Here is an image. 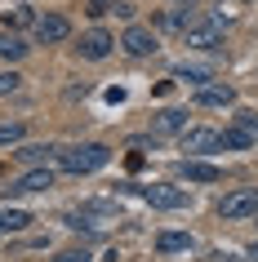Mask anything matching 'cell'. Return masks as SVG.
Listing matches in <instances>:
<instances>
[{
	"mask_svg": "<svg viewBox=\"0 0 258 262\" xmlns=\"http://www.w3.org/2000/svg\"><path fill=\"white\" fill-rule=\"evenodd\" d=\"M107 160H111V151L103 142H76L67 151H58V165L67 169V173H94V169H103Z\"/></svg>",
	"mask_w": 258,
	"mask_h": 262,
	"instance_id": "obj_1",
	"label": "cell"
},
{
	"mask_svg": "<svg viewBox=\"0 0 258 262\" xmlns=\"http://www.w3.org/2000/svg\"><path fill=\"white\" fill-rule=\"evenodd\" d=\"M218 218L241 222V218H258V187H236L218 200Z\"/></svg>",
	"mask_w": 258,
	"mask_h": 262,
	"instance_id": "obj_2",
	"label": "cell"
},
{
	"mask_svg": "<svg viewBox=\"0 0 258 262\" xmlns=\"http://www.w3.org/2000/svg\"><path fill=\"white\" fill-rule=\"evenodd\" d=\"M143 200H147L151 209H187L191 195L183 191V187H169V182H151V187H143Z\"/></svg>",
	"mask_w": 258,
	"mask_h": 262,
	"instance_id": "obj_3",
	"label": "cell"
},
{
	"mask_svg": "<svg viewBox=\"0 0 258 262\" xmlns=\"http://www.w3.org/2000/svg\"><path fill=\"white\" fill-rule=\"evenodd\" d=\"M183 151L187 156H214V151H223V134L218 129H183Z\"/></svg>",
	"mask_w": 258,
	"mask_h": 262,
	"instance_id": "obj_4",
	"label": "cell"
},
{
	"mask_svg": "<svg viewBox=\"0 0 258 262\" xmlns=\"http://www.w3.org/2000/svg\"><path fill=\"white\" fill-rule=\"evenodd\" d=\"M116 49V36L111 31H103V27H94V31H85L81 36V45H76V54L81 58H89V62H103V58Z\"/></svg>",
	"mask_w": 258,
	"mask_h": 262,
	"instance_id": "obj_5",
	"label": "cell"
},
{
	"mask_svg": "<svg viewBox=\"0 0 258 262\" xmlns=\"http://www.w3.org/2000/svg\"><path fill=\"white\" fill-rule=\"evenodd\" d=\"M121 49H125L129 58H151V54H156V31L129 23V27H125V36H121Z\"/></svg>",
	"mask_w": 258,
	"mask_h": 262,
	"instance_id": "obj_6",
	"label": "cell"
},
{
	"mask_svg": "<svg viewBox=\"0 0 258 262\" xmlns=\"http://www.w3.org/2000/svg\"><path fill=\"white\" fill-rule=\"evenodd\" d=\"M183 36H187V49H218V45H223V23H218V18H209V23H191Z\"/></svg>",
	"mask_w": 258,
	"mask_h": 262,
	"instance_id": "obj_7",
	"label": "cell"
},
{
	"mask_svg": "<svg viewBox=\"0 0 258 262\" xmlns=\"http://www.w3.org/2000/svg\"><path fill=\"white\" fill-rule=\"evenodd\" d=\"M71 36V23L63 14H45V18H36V40L41 45H63Z\"/></svg>",
	"mask_w": 258,
	"mask_h": 262,
	"instance_id": "obj_8",
	"label": "cell"
},
{
	"mask_svg": "<svg viewBox=\"0 0 258 262\" xmlns=\"http://www.w3.org/2000/svg\"><path fill=\"white\" fill-rule=\"evenodd\" d=\"M231 102H236V89H231V84H201V89H196V107H231Z\"/></svg>",
	"mask_w": 258,
	"mask_h": 262,
	"instance_id": "obj_9",
	"label": "cell"
},
{
	"mask_svg": "<svg viewBox=\"0 0 258 262\" xmlns=\"http://www.w3.org/2000/svg\"><path fill=\"white\" fill-rule=\"evenodd\" d=\"M49 187H54V169H45V165H36V169H27V173H23V178L14 182V187H9V191H49Z\"/></svg>",
	"mask_w": 258,
	"mask_h": 262,
	"instance_id": "obj_10",
	"label": "cell"
},
{
	"mask_svg": "<svg viewBox=\"0 0 258 262\" xmlns=\"http://www.w3.org/2000/svg\"><path fill=\"white\" fill-rule=\"evenodd\" d=\"M183 178H187V182H218L223 173H218L214 165H205V160H196V156H187V160H183Z\"/></svg>",
	"mask_w": 258,
	"mask_h": 262,
	"instance_id": "obj_11",
	"label": "cell"
},
{
	"mask_svg": "<svg viewBox=\"0 0 258 262\" xmlns=\"http://www.w3.org/2000/svg\"><path fill=\"white\" fill-rule=\"evenodd\" d=\"M249 147H258V138H254V134H245L241 124L223 129V151H249Z\"/></svg>",
	"mask_w": 258,
	"mask_h": 262,
	"instance_id": "obj_12",
	"label": "cell"
},
{
	"mask_svg": "<svg viewBox=\"0 0 258 262\" xmlns=\"http://www.w3.org/2000/svg\"><path fill=\"white\" fill-rule=\"evenodd\" d=\"M31 45L18 36V31H0V58H9V62H18V58H27Z\"/></svg>",
	"mask_w": 258,
	"mask_h": 262,
	"instance_id": "obj_13",
	"label": "cell"
},
{
	"mask_svg": "<svg viewBox=\"0 0 258 262\" xmlns=\"http://www.w3.org/2000/svg\"><path fill=\"white\" fill-rule=\"evenodd\" d=\"M54 151H58L54 142H23L14 156H18V160H27V165H45V160H49Z\"/></svg>",
	"mask_w": 258,
	"mask_h": 262,
	"instance_id": "obj_14",
	"label": "cell"
},
{
	"mask_svg": "<svg viewBox=\"0 0 258 262\" xmlns=\"http://www.w3.org/2000/svg\"><path fill=\"white\" fill-rule=\"evenodd\" d=\"M27 222H31L27 209H14V205L0 209V231H9V235H14V231H27Z\"/></svg>",
	"mask_w": 258,
	"mask_h": 262,
	"instance_id": "obj_15",
	"label": "cell"
},
{
	"mask_svg": "<svg viewBox=\"0 0 258 262\" xmlns=\"http://www.w3.org/2000/svg\"><path fill=\"white\" fill-rule=\"evenodd\" d=\"M156 249L161 253H183V249H191V235L187 231H161L156 235Z\"/></svg>",
	"mask_w": 258,
	"mask_h": 262,
	"instance_id": "obj_16",
	"label": "cell"
},
{
	"mask_svg": "<svg viewBox=\"0 0 258 262\" xmlns=\"http://www.w3.org/2000/svg\"><path fill=\"white\" fill-rule=\"evenodd\" d=\"M156 129H161V134H174V129H187V111H178V107H165L161 116H156Z\"/></svg>",
	"mask_w": 258,
	"mask_h": 262,
	"instance_id": "obj_17",
	"label": "cell"
},
{
	"mask_svg": "<svg viewBox=\"0 0 258 262\" xmlns=\"http://www.w3.org/2000/svg\"><path fill=\"white\" fill-rule=\"evenodd\" d=\"M178 80H187V84H196V89H201V84L214 80V71H209V67H187V62H183V67H178Z\"/></svg>",
	"mask_w": 258,
	"mask_h": 262,
	"instance_id": "obj_18",
	"label": "cell"
},
{
	"mask_svg": "<svg viewBox=\"0 0 258 262\" xmlns=\"http://www.w3.org/2000/svg\"><path fill=\"white\" fill-rule=\"evenodd\" d=\"M23 120H9V124H0V147H14V142H23Z\"/></svg>",
	"mask_w": 258,
	"mask_h": 262,
	"instance_id": "obj_19",
	"label": "cell"
},
{
	"mask_svg": "<svg viewBox=\"0 0 258 262\" xmlns=\"http://www.w3.org/2000/svg\"><path fill=\"white\" fill-rule=\"evenodd\" d=\"M18 84H23V76H14V71H0V98L18 94Z\"/></svg>",
	"mask_w": 258,
	"mask_h": 262,
	"instance_id": "obj_20",
	"label": "cell"
},
{
	"mask_svg": "<svg viewBox=\"0 0 258 262\" xmlns=\"http://www.w3.org/2000/svg\"><path fill=\"white\" fill-rule=\"evenodd\" d=\"M236 124H241L245 134H254V138H258V111H236Z\"/></svg>",
	"mask_w": 258,
	"mask_h": 262,
	"instance_id": "obj_21",
	"label": "cell"
},
{
	"mask_svg": "<svg viewBox=\"0 0 258 262\" xmlns=\"http://www.w3.org/2000/svg\"><path fill=\"white\" fill-rule=\"evenodd\" d=\"M111 5H116V0H89L85 14H89V18H103V14H111Z\"/></svg>",
	"mask_w": 258,
	"mask_h": 262,
	"instance_id": "obj_22",
	"label": "cell"
},
{
	"mask_svg": "<svg viewBox=\"0 0 258 262\" xmlns=\"http://www.w3.org/2000/svg\"><path fill=\"white\" fill-rule=\"evenodd\" d=\"M54 262H89V253H85V249H63Z\"/></svg>",
	"mask_w": 258,
	"mask_h": 262,
	"instance_id": "obj_23",
	"label": "cell"
},
{
	"mask_svg": "<svg viewBox=\"0 0 258 262\" xmlns=\"http://www.w3.org/2000/svg\"><path fill=\"white\" fill-rule=\"evenodd\" d=\"M245 253H249V258H258V240H254V245H249V249H245Z\"/></svg>",
	"mask_w": 258,
	"mask_h": 262,
	"instance_id": "obj_24",
	"label": "cell"
},
{
	"mask_svg": "<svg viewBox=\"0 0 258 262\" xmlns=\"http://www.w3.org/2000/svg\"><path fill=\"white\" fill-rule=\"evenodd\" d=\"M218 262H245V258H223V253H218Z\"/></svg>",
	"mask_w": 258,
	"mask_h": 262,
	"instance_id": "obj_25",
	"label": "cell"
}]
</instances>
